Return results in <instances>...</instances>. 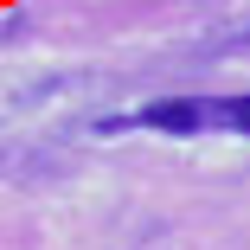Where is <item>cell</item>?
<instances>
[{
  "label": "cell",
  "instance_id": "2",
  "mask_svg": "<svg viewBox=\"0 0 250 250\" xmlns=\"http://www.w3.org/2000/svg\"><path fill=\"white\" fill-rule=\"evenodd\" d=\"M206 128L250 135V96H206Z\"/></svg>",
  "mask_w": 250,
  "mask_h": 250
},
{
  "label": "cell",
  "instance_id": "1",
  "mask_svg": "<svg viewBox=\"0 0 250 250\" xmlns=\"http://www.w3.org/2000/svg\"><path fill=\"white\" fill-rule=\"evenodd\" d=\"M135 128H154V135H199L206 128V96H161L128 116Z\"/></svg>",
  "mask_w": 250,
  "mask_h": 250
}]
</instances>
